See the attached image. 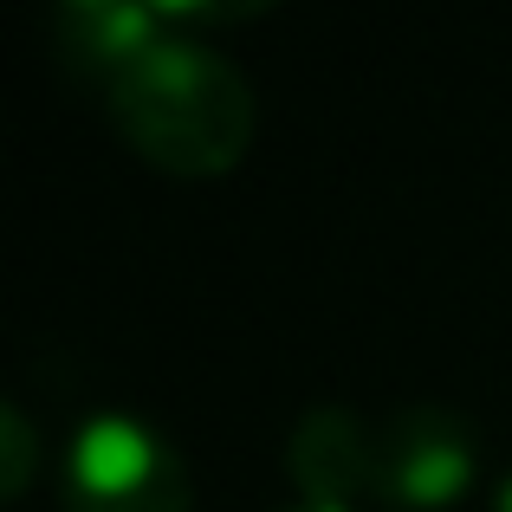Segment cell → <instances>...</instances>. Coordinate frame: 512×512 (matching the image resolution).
Here are the masks:
<instances>
[{"label": "cell", "mask_w": 512, "mask_h": 512, "mask_svg": "<svg viewBox=\"0 0 512 512\" xmlns=\"http://www.w3.org/2000/svg\"><path fill=\"white\" fill-rule=\"evenodd\" d=\"M104 111L143 163L169 175H227L260 130L247 72L182 26L104 78Z\"/></svg>", "instance_id": "6da1fadb"}, {"label": "cell", "mask_w": 512, "mask_h": 512, "mask_svg": "<svg viewBox=\"0 0 512 512\" xmlns=\"http://www.w3.org/2000/svg\"><path fill=\"white\" fill-rule=\"evenodd\" d=\"M65 512H195V474L182 448L130 409H98L78 422L59 480Z\"/></svg>", "instance_id": "7a4b0ae2"}, {"label": "cell", "mask_w": 512, "mask_h": 512, "mask_svg": "<svg viewBox=\"0 0 512 512\" xmlns=\"http://www.w3.org/2000/svg\"><path fill=\"white\" fill-rule=\"evenodd\" d=\"M480 474V435L461 409L415 402L376 422V500L402 512L454 506Z\"/></svg>", "instance_id": "3957f363"}, {"label": "cell", "mask_w": 512, "mask_h": 512, "mask_svg": "<svg viewBox=\"0 0 512 512\" xmlns=\"http://www.w3.org/2000/svg\"><path fill=\"white\" fill-rule=\"evenodd\" d=\"M253 7H143V0H65L52 13V46L72 72H91L104 78L117 72L124 59H137L150 39L175 33L188 20H240Z\"/></svg>", "instance_id": "277c9868"}, {"label": "cell", "mask_w": 512, "mask_h": 512, "mask_svg": "<svg viewBox=\"0 0 512 512\" xmlns=\"http://www.w3.org/2000/svg\"><path fill=\"white\" fill-rule=\"evenodd\" d=\"M286 467L299 500L350 506L357 493H376V422H363L344 402H312L292 422Z\"/></svg>", "instance_id": "5b68a950"}, {"label": "cell", "mask_w": 512, "mask_h": 512, "mask_svg": "<svg viewBox=\"0 0 512 512\" xmlns=\"http://www.w3.org/2000/svg\"><path fill=\"white\" fill-rule=\"evenodd\" d=\"M33 474H39L33 415H26L20 402H7V409H0V493H7V500H20V493L33 487Z\"/></svg>", "instance_id": "8992f818"}, {"label": "cell", "mask_w": 512, "mask_h": 512, "mask_svg": "<svg viewBox=\"0 0 512 512\" xmlns=\"http://www.w3.org/2000/svg\"><path fill=\"white\" fill-rule=\"evenodd\" d=\"M493 512H512V467L500 474V487H493Z\"/></svg>", "instance_id": "52a82bcc"}, {"label": "cell", "mask_w": 512, "mask_h": 512, "mask_svg": "<svg viewBox=\"0 0 512 512\" xmlns=\"http://www.w3.org/2000/svg\"><path fill=\"white\" fill-rule=\"evenodd\" d=\"M279 512H350V506H318V500H292V506H279Z\"/></svg>", "instance_id": "ba28073f"}]
</instances>
